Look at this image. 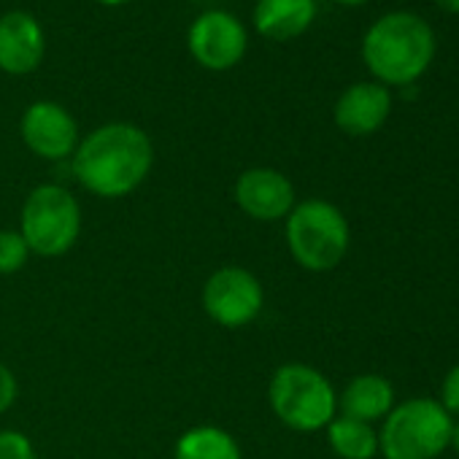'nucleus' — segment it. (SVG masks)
Listing matches in <instances>:
<instances>
[{"label": "nucleus", "instance_id": "obj_19", "mask_svg": "<svg viewBox=\"0 0 459 459\" xmlns=\"http://www.w3.org/2000/svg\"><path fill=\"white\" fill-rule=\"evenodd\" d=\"M443 408H446V413L454 419V416H459V365H454L448 373H446V378H443V384H440V400H437Z\"/></svg>", "mask_w": 459, "mask_h": 459}, {"label": "nucleus", "instance_id": "obj_17", "mask_svg": "<svg viewBox=\"0 0 459 459\" xmlns=\"http://www.w3.org/2000/svg\"><path fill=\"white\" fill-rule=\"evenodd\" d=\"M30 260V249L20 230H0V276L20 273Z\"/></svg>", "mask_w": 459, "mask_h": 459}, {"label": "nucleus", "instance_id": "obj_24", "mask_svg": "<svg viewBox=\"0 0 459 459\" xmlns=\"http://www.w3.org/2000/svg\"><path fill=\"white\" fill-rule=\"evenodd\" d=\"M335 4H341V6H362V4H368V0H335Z\"/></svg>", "mask_w": 459, "mask_h": 459}, {"label": "nucleus", "instance_id": "obj_1", "mask_svg": "<svg viewBox=\"0 0 459 459\" xmlns=\"http://www.w3.org/2000/svg\"><path fill=\"white\" fill-rule=\"evenodd\" d=\"M154 168L152 138L130 122H108L84 135L71 157V173L95 197L133 195Z\"/></svg>", "mask_w": 459, "mask_h": 459}, {"label": "nucleus", "instance_id": "obj_23", "mask_svg": "<svg viewBox=\"0 0 459 459\" xmlns=\"http://www.w3.org/2000/svg\"><path fill=\"white\" fill-rule=\"evenodd\" d=\"M95 4H100V6H125V4H130V0H95Z\"/></svg>", "mask_w": 459, "mask_h": 459}, {"label": "nucleus", "instance_id": "obj_10", "mask_svg": "<svg viewBox=\"0 0 459 459\" xmlns=\"http://www.w3.org/2000/svg\"><path fill=\"white\" fill-rule=\"evenodd\" d=\"M236 205L255 221H284L298 203L295 184L276 168H249L233 184Z\"/></svg>", "mask_w": 459, "mask_h": 459}, {"label": "nucleus", "instance_id": "obj_11", "mask_svg": "<svg viewBox=\"0 0 459 459\" xmlns=\"http://www.w3.org/2000/svg\"><path fill=\"white\" fill-rule=\"evenodd\" d=\"M47 52L41 22L28 12H9L0 17V71L12 76L33 74Z\"/></svg>", "mask_w": 459, "mask_h": 459}, {"label": "nucleus", "instance_id": "obj_3", "mask_svg": "<svg viewBox=\"0 0 459 459\" xmlns=\"http://www.w3.org/2000/svg\"><path fill=\"white\" fill-rule=\"evenodd\" d=\"M284 238L292 260L311 273L335 271L351 247V230L343 211L322 197L298 200L284 219Z\"/></svg>", "mask_w": 459, "mask_h": 459}, {"label": "nucleus", "instance_id": "obj_8", "mask_svg": "<svg viewBox=\"0 0 459 459\" xmlns=\"http://www.w3.org/2000/svg\"><path fill=\"white\" fill-rule=\"evenodd\" d=\"M189 55L208 71H230L247 55V28L227 12L200 14L186 36Z\"/></svg>", "mask_w": 459, "mask_h": 459}, {"label": "nucleus", "instance_id": "obj_21", "mask_svg": "<svg viewBox=\"0 0 459 459\" xmlns=\"http://www.w3.org/2000/svg\"><path fill=\"white\" fill-rule=\"evenodd\" d=\"M435 6L448 14H459V0H435Z\"/></svg>", "mask_w": 459, "mask_h": 459}, {"label": "nucleus", "instance_id": "obj_2", "mask_svg": "<svg viewBox=\"0 0 459 459\" xmlns=\"http://www.w3.org/2000/svg\"><path fill=\"white\" fill-rule=\"evenodd\" d=\"M435 57L432 28L413 12H392L370 25L362 60L384 87H411Z\"/></svg>", "mask_w": 459, "mask_h": 459}, {"label": "nucleus", "instance_id": "obj_9", "mask_svg": "<svg viewBox=\"0 0 459 459\" xmlns=\"http://www.w3.org/2000/svg\"><path fill=\"white\" fill-rule=\"evenodd\" d=\"M20 133L25 146L49 162H65L79 146V125L74 114L52 100H36L25 108Z\"/></svg>", "mask_w": 459, "mask_h": 459}, {"label": "nucleus", "instance_id": "obj_6", "mask_svg": "<svg viewBox=\"0 0 459 459\" xmlns=\"http://www.w3.org/2000/svg\"><path fill=\"white\" fill-rule=\"evenodd\" d=\"M454 419L437 400L413 397L394 405L378 432L384 459H435L451 443Z\"/></svg>", "mask_w": 459, "mask_h": 459}, {"label": "nucleus", "instance_id": "obj_12", "mask_svg": "<svg viewBox=\"0 0 459 459\" xmlns=\"http://www.w3.org/2000/svg\"><path fill=\"white\" fill-rule=\"evenodd\" d=\"M389 111H392L389 87L378 82H359L343 90L333 117L346 135L359 138V135H373L389 119Z\"/></svg>", "mask_w": 459, "mask_h": 459}, {"label": "nucleus", "instance_id": "obj_22", "mask_svg": "<svg viewBox=\"0 0 459 459\" xmlns=\"http://www.w3.org/2000/svg\"><path fill=\"white\" fill-rule=\"evenodd\" d=\"M448 446H454V451L459 454V421H454V427H451V443Z\"/></svg>", "mask_w": 459, "mask_h": 459}, {"label": "nucleus", "instance_id": "obj_18", "mask_svg": "<svg viewBox=\"0 0 459 459\" xmlns=\"http://www.w3.org/2000/svg\"><path fill=\"white\" fill-rule=\"evenodd\" d=\"M0 459H39V454L25 432L0 429Z\"/></svg>", "mask_w": 459, "mask_h": 459}, {"label": "nucleus", "instance_id": "obj_4", "mask_svg": "<svg viewBox=\"0 0 459 459\" xmlns=\"http://www.w3.org/2000/svg\"><path fill=\"white\" fill-rule=\"evenodd\" d=\"M268 405L284 427L319 432L338 416V392L314 365L287 362L268 381Z\"/></svg>", "mask_w": 459, "mask_h": 459}, {"label": "nucleus", "instance_id": "obj_16", "mask_svg": "<svg viewBox=\"0 0 459 459\" xmlns=\"http://www.w3.org/2000/svg\"><path fill=\"white\" fill-rule=\"evenodd\" d=\"M325 429H327V443L335 456L341 459H376L378 456V432L373 429V424L338 413Z\"/></svg>", "mask_w": 459, "mask_h": 459}, {"label": "nucleus", "instance_id": "obj_13", "mask_svg": "<svg viewBox=\"0 0 459 459\" xmlns=\"http://www.w3.org/2000/svg\"><path fill=\"white\" fill-rule=\"evenodd\" d=\"M394 408V386L376 373L354 376L338 394V411L341 416L373 424L384 421L386 413Z\"/></svg>", "mask_w": 459, "mask_h": 459}, {"label": "nucleus", "instance_id": "obj_15", "mask_svg": "<svg viewBox=\"0 0 459 459\" xmlns=\"http://www.w3.org/2000/svg\"><path fill=\"white\" fill-rule=\"evenodd\" d=\"M173 459H244V451L236 435H230L224 427L195 424L178 435Z\"/></svg>", "mask_w": 459, "mask_h": 459}, {"label": "nucleus", "instance_id": "obj_5", "mask_svg": "<svg viewBox=\"0 0 459 459\" xmlns=\"http://www.w3.org/2000/svg\"><path fill=\"white\" fill-rule=\"evenodd\" d=\"M20 233L30 255L55 260L68 255L82 236V205L63 184H39L22 203Z\"/></svg>", "mask_w": 459, "mask_h": 459}, {"label": "nucleus", "instance_id": "obj_7", "mask_svg": "<svg viewBox=\"0 0 459 459\" xmlns=\"http://www.w3.org/2000/svg\"><path fill=\"white\" fill-rule=\"evenodd\" d=\"M200 303L216 327L244 330L260 319L265 308V290L249 268L221 265L205 279Z\"/></svg>", "mask_w": 459, "mask_h": 459}, {"label": "nucleus", "instance_id": "obj_14", "mask_svg": "<svg viewBox=\"0 0 459 459\" xmlns=\"http://www.w3.org/2000/svg\"><path fill=\"white\" fill-rule=\"evenodd\" d=\"M316 17V0H260L255 28L271 41H292L303 36Z\"/></svg>", "mask_w": 459, "mask_h": 459}, {"label": "nucleus", "instance_id": "obj_20", "mask_svg": "<svg viewBox=\"0 0 459 459\" xmlns=\"http://www.w3.org/2000/svg\"><path fill=\"white\" fill-rule=\"evenodd\" d=\"M17 397H20V381L6 362H0V416L17 403Z\"/></svg>", "mask_w": 459, "mask_h": 459}]
</instances>
